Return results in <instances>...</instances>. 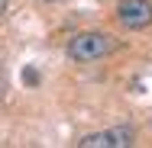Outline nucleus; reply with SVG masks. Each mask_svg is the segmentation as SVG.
Returning <instances> with one entry per match:
<instances>
[{"label": "nucleus", "instance_id": "f257e3e1", "mask_svg": "<svg viewBox=\"0 0 152 148\" xmlns=\"http://www.w3.org/2000/svg\"><path fill=\"white\" fill-rule=\"evenodd\" d=\"M117 48V39L107 35V32H78L68 39V58L78 61V64H88V61H100L107 58L110 52Z\"/></svg>", "mask_w": 152, "mask_h": 148}, {"label": "nucleus", "instance_id": "20e7f679", "mask_svg": "<svg viewBox=\"0 0 152 148\" xmlns=\"http://www.w3.org/2000/svg\"><path fill=\"white\" fill-rule=\"evenodd\" d=\"M3 10H7V0H0V13H3Z\"/></svg>", "mask_w": 152, "mask_h": 148}, {"label": "nucleus", "instance_id": "f03ea898", "mask_svg": "<svg viewBox=\"0 0 152 148\" xmlns=\"http://www.w3.org/2000/svg\"><path fill=\"white\" fill-rule=\"evenodd\" d=\"M133 129L129 126H113V129H104V132H91L84 135L78 145L81 148H129L133 145Z\"/></svg>", "mask_w": 152, "mask_h": 148}, {"label": "nucleus", "instance_id": "7ed1b4c3", "mask_svg": "<svg viewBox=\"0 0 152 148\" xmlns=\"http://www.w3.org/2000/svg\"><path fill=\"white\" fill-rule=\"evenodd\" d=\"M117 19H120V26L126 29H146L152 23V3L149 0H120V6H117Z\"/></svg>", "mask_w": 152, "mask_h": 148}, {"label": "nucleus", "instance_id": "39448f33", "mask_svg": "<svg viewBox=\"0 0 152 148\" xmlns=\"http://www.w3.org/2000/svg\"><path fill=\"white\" fill-rule=\"evenodd\" d=\"M42 3H58V0H42Z\"/></svg>", "mask_w": 152, "mask_h": 148}]
</instances>
